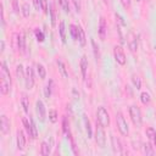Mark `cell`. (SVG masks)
Listing matches in <instances>:
<instances>
[{"instance_id":"cell-33","label":"cell","mask_w":156,"mask_h":156,"mask_svg":"<svg viewBox=\"0 0 156 156\" xmlns=\"http://www.w3.org/2000/svg\"><path fill=\"white\" fill-rule=\"evenodd\" d=\"M58 4H60V6L62 7V10L66 12V13H68L71 10H69V5H68V0H58Z\"/></svg>"},{"instance_id":"cell-3","label":"cell","mask_w":156,"mask_h":156,"mask_svg":"<svg viewBox=\"0 0 156 156\" xmlns=\"http://www.w3.org/2000/svg\"><path fill=\"white\" fill-rule=\"evenodd\" d=\"M129 116H130V119L132 122L134 123V126L136 127H140L143 124V117H141V111L138 106L133 105L129 107Z\"/></svg>"},{"instance_id":"cell-20","label":"cell","mask_w":156,"mask_h":156,"mask_svg":"<svg viewBox=\"0 0 156 156\" xmlns=\"http://www.w3.org/2000/svg\"><path fill=\"white\" fill-rule=\"evenodd\" d=\"M57 66H58V71H60L61 76H62L63 78H67V77H68V72H67L66 66H65V63L62 62V60H57Z\"/></svg>"},{"instance_id":"cell-12","label":"cell","mask_w":156,"mask_h":156,"mask_svg":"<svg viewBox=\"0 0 156 156\" xmlns=\"http://www.w3.org/2000/svg\"><path fill=\"white\" fill-rule=\"evenodd\" d=\"M111 144H112V150L115 154H121L122 152V144L119 139L115 135H111Z\"/></svg>"},{"instance_id":"cell-14","label":"cell","mask_w":156,"mask_h":156,"mask_svg":"<svg viewBox=\"0 0 156 156\" xmlns=\"http://www.w3.org/2000/svg\"><path fill=\"white\" fill-rule=\"evenodd\" d=\"M128 46L132 52H135L136 49H138V41H136V38L133 33H129V39H128Z\"/></svg>"},{"instance_id":"cell-40","label":"cell","mask_w":156,"mask_h":156,"mask_svg":"<svg viewBox=\"0 0 156 156\" xmlns=\"http://www.w3.org/2000/svg\"><path fill=\"white\" fill-rule=\"evenodd\" d=\"M40 6L41 10L44 11V13H49V7H48V0H40Z\"/></svg>"},{"instance_id":"cell-17","label":"cell","mask_w":156,"mask_h":156,"mask_svg":"<svg viewBox=\"0 0 156 156\" xmlns=\"http://www.w3.org/2000/svg\"><path fill=\"white\" fill-rule=\"evenodd\" d=\"M18 49L22 52L26 51V37H24V33L23 32H21L18 34Z\"/></svg>"},{"instance_id":"cell-11","label":"cell","mask_w":156,"mask_h":156,"mask_svg":"<svg viewBox=\"0 0 156 156\" xmlns=\"http://www.w3.org/2000/svg\"><path fill=\"white\" fill-rule=\"evenodd\" d=\"M16 139H17V149L18 150H24L26 149V138H24V134L21 129L17 130Z\"/></svg>"},{"instance_id":"cell-30","label":"cell","mask_w":156,"mask_h":156,"mask_svg":"<svg viewBox=\"0 0 156 156\" xmlns=\"http://www.w3.org/2000/svg\"><path fill=\"white\" fill-rule=\"evenodd\" d=\"M22 15L24 17H29V15H30V6H29V4L24 2L22 5Z\"/></svg>"},{"instance_id":"cell-1","label":"cell","mask_w":156,"mask_h":156,"mask_svg":"<svg viewBox=\"0 0 156 156\" xmlns=\"http://www.w3.org/2000/svg\"><path fill=\"white\" fill-rule=\"evenodd\" d=\"M95 141L99 147L104 149L106 146V134L104 132V127L96 121V129H95Z\"/></svg>"},{"instance_id":"cell-25","label":"cell","mask_w":156,"mask_h":156,"mask_svg":"<svg viewBox=\"0 0 156 156\" xmlns=\"http://www.w3.org/2000/svg\"><path fill=\"white\" fill-rule=\"evenodd\" d=\"M143 152H144L146 156H151V155L155 154V151H154L151 144H143Z\"/></svg>"},{"instance_id":"cell-28","label":"cell","mask_w":156,"mask_h":156,"mask_svg":"<svg viewBox=\"0 0 156 156\" xmlns=\"http://www.w3.org/2000/svg\"><path fill=\"white\" fill-rule=\"evenodd\" d=\"M49 119H50V122H52V123H56V122H57V119H58V113H57L56 110H50V111H49Z\"/></svg>"},{"instance_id":"cell-46","label":"cell","mask_w":156,"mask_h":156,"mask_svg":"<svg viewBox=\"0 0 156 156\" xmlns=\"http://www.w3.org/2000/svg\"><path fill=\"white\" fill-rule=\"evenodd\" d=\"M110 1H111V0H104L105 4H110Z\"/></svg>"},{"instance_id":"cell-26","label":"cell","mask_w":156,"mask_h":156,"mask_svg":"<svg viewBox=\"0 0 156 156\" xmlns=\"http://www.w3.org/2000/svg\"><path fill=\"white\" fill-rule=\"evenodd\" d=\"M22 122H23V126H24V129H26V132H27V134L32 138V126H30V121H28L26 117L22 119Z\"/></svg>"},{"instance_id":"cell-2","label":"cell","mask_w":156,"mask_h":156,"mask_svg":"<svg viewBox=\"0 0 156 156\" xmlns=\"http://www.w3.org/2000/svg\"><path fill=\"white\" fill-rule=\"evenodd\" d=\"M96 121L104 128H106V127L110 126V115H108V112L106 111L105 107H102V106L98 107V111H96Z\"/></svg>"},{"instance_id":"cell-35","label":"cell","mask_w":156,"mask_h":156,"mask_svg":"<svg viewBox=\"0 0 156 156\" xmlns=\"http://www.w3.org/2000/svg\"><path fill=\"white\" fill-rule=\"evenodd\" d=\"M115 17H116V22H117V26L118 27H124L126 26V22H124V20H123V17L119 15V13H115Z\"/></svg>"},{"instance_id":"cell-13","label":"cell","mask_w":156,"mask_h":156,"mask_svg":"<svg viewBox=\"0 0 156 156\" xmlns=\"http://www.w3.org/2000/svg\"><path fill=\"white\" fill-rule=\"evenodd\" d=\"M80 72H82V77H83V79H85L87 78V71H88V58H87V56L85 55H83L82 56V58H80Z\"/></svg>"},{"instance_id":"cell-32","label":"cell","mask_w":156,"mask_h":156,"mask_svg":"<svg viewBox=\"0 0 156 156\" xmlns=\"http://www.w3.org/2000/svg\"><path fill=\"white\" fill-rule=\"evenodd\" d=\"M29 121H30V126H32V138L33 139H37L38 138V130H37L35 123H34L33 118H30V116H29Z\"/></svg>"},{"instance_id":"cell-6","label":"cell","mask_w":156,"mask_h":156,"mask_svg":"<svg viewBox=\"0 0 156 156\" xmlns=\"http://www.w3.org/2000/svg\"><path fill=\"white\" fill-rule=\"evenodd\" d=\"M113 56H115V60L117 63L119 65H126V55H124V51L121 46H115L113 48Z\"/></svg>"},{"instance_id":"cell-10","label":"cell","mask_w":156,"mask_h":156,"mask_svg":"<svg viewBox=\"0 0 156 156\" xmlns=\"http://www.w3.org/2000/svg\"><path fill=\"white\" fill-rule=\"evenodd\" d=\"M106 33H107V23H106V20L104 17H100V22H99V35H100V39L101 40H105Z\"/></svg>"},{"instance_id":"cell-36","label":"cell","mask_w":156,"mask_h":156,"mask_svg":"<svg viewBox=\"0 0 156 156\" xmlns=\"http://www.w3.org/2000/svg\"><path fill=\"white\" fill-rule=\"evenodd\" d=\"M132 80H133V84H134V87L139 90L140 88H141V80H140V78L138 77V76H135V74H133V77H132Z\"/></svg>"},{"instance_id":"cell-21","label":"cell","mask_w":156,"mask_h":156,"mask_svg":"<svg viewBox=\"0 0 156 156\" xmlns=\"http://www.w3.org/2000/svg\"><path fill=\"white\" fill-rule=\"evenodd\" d=\"M35 67H37V72H38L39 78L40 79H45V77H46V69H45V67L41 63H37Z\"/></svg>"},{"instance_id":"cell-29","label":"cell","mask_w":156,"mask_h":156,"mask_svg":"<svg viewBox=\"0 0 156 156\" xmlns=\"http://www.w3.org/2000/svg\"><path fill=\"white\" fill-rule=\"evenodd\" d=\"M140 101H141L144 105H147V104H150L151 98H150V95H149L146 91H144V93L140 94Z\"/></svg>"},{"instance_id":"cell-38","label":"cell","mask_w":156,"mask_h":156,"mask_svg":"<svg viewBox=\"0 0 156 156\" xmlns=\"http://www.w3.org/2000/svg\"><path fill=\"white\" fill-rule=\"evenodd\" d=\"M146 135H147V138L149 139H154L155 138V135H156V130L154 129V128H151V127H149V128H146Z\"/></svg>"},{"instance_id":"cell-23","label":"cell","mask_w":156,"mask_h":156,"mask_svg":"<svg viewBox=\"0 0 156 156\" xmlns=\"http://www.w3.org/2000/svg\"><path fill=\"white\" fill-rule=\"evenodd\" d=\"M16 76H17V79H18V80L24 79L26 72H24V69H23V66H22V65H17V67H16Z\"/></svg>"},{"instance_id":"cell-48","label":"cell","mask_w":156,"mask_h":156,"mask_svg":"<svg viewBox=\"0 0 156 156\" xmlns=\"http://www.w3.org/2000/svg\"><path fill=\"white\" fill-rule=\"evenodd\" d=\"M138 1H141V0H138Z\"/></svg>"},{"instance_id":"cell-22","label":"cell","mask_w":156,"mask_h":156,"mask_svg":"<svg viewBox=\"0 0 156 156\" xmlns=\"http://www.w3.org/2000/svg\"><path fill=\"white\" fill-rule=\"evenodd\" d=\"M50 152H51V146H50V144H48L46 141H43V143H41L40 154H41L43 156H48Z\"/></svg>"},{"instance_id":"cell-5","label":"cell","mask_w":156,"mask_h":156,"mask_svg":"<svg viewBox=\"0 0 156 156\" xmlns=\"http://www.w3.org/2000/svg\"><path fill=\"white\" fill-rule=\"evenodd\" d=\"M24 84H26V88L28 90L33 89L34 87V71L30 66H28L26 68V76H24Z\"/></svg>"},{"instance_id":"cell-4","label":"cell","mask_w":156,"mask_h":156,"mask_svg":"<svg viewBox=\"0 0 156 156\" xmlns=\"http://www.w3.org/2000/svg\"><path fill=\"white\" fill-rule=\"evenodd\" d=\"M116 123H117V128H118L119 133L122 135H124V136L128 135L129 128H128V124H127V122H126V119H124V117H123V115L121 112H118L116 115Z\"/></svg>"},{"instance_id":"cell-16","label":"cell","mask_w":156,"mask_h":156,"mask_svg":"<svg viewBox=\"0 0 156 156\" xmlns=\"http://www.w3.org/2000/svg\"><path fill=\"white\" fill-rule=\"evenodd\" d=\"M58 33H60V38H61V41L63 44H66V28H65V21H61L60 24H58Z\"/></svg>"},{"instance_id":"cell-34","label":"cell","mask_w":156,"mask_h":156,"mask_svg":"<svg viewBox=\"0 0 156 156\" xmlns=\"http://www.w3.org/2000/svg\"><path fill=\"white\" fill-rule=\"evenodd\" d=\"M50 16H51V26L55 27L56 26V12L52 5H50Z\"/></svg>"},{"instance_id":"cell-47","label":"cell","mask_w":156,"mask_h":156,"mask_svg":"<svg viewBox=\"0 0 156 156\" xmlns=\"http://www.w3.org/2000/svg\"><path fill=\"white\" fill-rule=\"evenodd\" d=\"M152 140H154V143H155V146H156V135H155V138H154Z\"/></svg>"},{"instance_id":"cell-43","label":"cell","mask_w":156,"mask_h":156,"mask_svg":"<svg viewBox=\"0 0 156 156\" xmlns=\"http://www.w3.org/2000/svg\"><path fill=\"white\" fill-rule=\"evenodd\" d=\"M121 2H122V5H123L126 9H128V7L130 6V0H121Z\"/></svg>"},{"instance_id":"cell-31","label":"cell","mask_w":156,"mask_h":156,"mask_svg":"<svg viewBox=\"0 0 156 156\" xmlns=\"http://www.w3.org/2000/svg\"><path fill=\"white\" fill-rule=\"evenodd\" d=\"M51 89H52V80H49V83L46 84L45 87V90H44V94H45V98H50L51 96Z\"/></svg>"},{"instance_id":"cell-8","label":"cell","mask_w":156,"mask_h":156,"mask_svg":"<svg viewBox=\"0 0 156 156\" xmlns=\"http://www.w3.org/2000/svg\"><path fill=\"white\" fill-rule=\"evenodd\" d=\"M0 130L4 135L10 133V121L7 119V117L5 115H1V117H0Z\"/></svg>"},{"instance_id":"cell-9","label":"cell","mask_w":156,"mask_h":156,"mask_svg":"<svg viewBox=\"0 0 156 156\" xmlns=\"http://www.w3.org/2000/svg\"><path fill=\"white\" fill-rule=\"evenodd\" d=\"M0 76H1V79H5L6 82H9L10 84L12 83L11 80V74H10V71L7 68V65L5 61L1 62V68H0Z\"/></svg>"},{"instance_id":"cell-41","label":"cell","mask_w":156,"mask_h":156,"mask_svg":"<svg viewBox=\"0 0 156 156\" xmlns=\"http://www.w3.org/2000/svg\"><path fill=\"white\" fill-rule=\"evenodd\" d=\"M12 7H13V11L16 13L20 12V6H18V0H12Z\"/></svg>"},{"instance_id":"cell-42","label":"cell","mask_w":156,"mask_h":156,"mask_svg":"<svg viewBox=\"0 0 156 156\" xmlns=\"http://www.w3.org/2000/svg\"><path fill=\"white\" fill-rule=\"evenodd\" d=\"M73 5H74V9L77 12H80V0H72Z\"/></svg>"},{"instance_id":"cell-37","label":"cell","mask_w":156,"mask_h":156,"mask_svg":"<svg viewBox=\"0 0 156 156\" xmlns=\"http://www.w3.org/2000/svg\"><path fill=\"white\" fill-rule=\"evenodd\" d=\"M34 33H35V37H37V40L38 41H44V39H45V37H44V33L39 29V28H37L35 30H34Z\"/></svg>"},{"instance_id":"cell-24","label":"cell","mask_w":156,"mask_h":156,"mask_svg":"<svg viewBox=\"0 0 156 156\" xmlns=\"http://www.w3.org/2000/svg\"><path fill=\"white\" fill-rule=\"evenodd\" d=\"M83 118H84V124H85V130H87V135H88V138H91L93 133H91V124H90V121L88 119V117H87L85 115L83 116Z\"/></svg>"},{"instance_id":"cell-27","label":"cell","mask_w":156,"mask_h":156,"mask_svg":"<svg viewBox=\"0 0 156 156\" xmlns=\"http://www.w3.org/2000/svg\"><path fill=\"white\" fill-rule=\"evenodd\" d=\"M69 33H71V35L74 40H78V26L71 24L69 26Z\"/></svg>"},{"instance_id":"cell-18","label":"cell","mask_w":156,"mask_h":156,"mask_svg":"<svg viewBox=\"0 0 156 156\" xmlns=\"http://www.w3.org/2000/svg\"><path fill=\"white\" fill-rule=\"evenodd\" d=\"M21 104H22V107L26 113L29 112V98L27 96V94H22V98H21Z\"/></svg>"},{"instance_id":"cell-19","label":"cell","mask_w":156,"mask_h":156,"mask_svg":"<svg viewBox=\"0 0 156 156\" xmlns=\"http://www.w3.org/2000/svg\"><path fill=\"white\" fill-rule=\"evenodd\" d=\"M78 41H79V44H80L82 46H84L85 43H87L85 33H84V30L82 29V27H79V26H78Z\"/></svg>"},{"instance_id":"cell-44","label":"cell","mask_w":156,"mask_h":156,"mask_svg":"<svg viewBox=\"0 0 156 156\" xmlns=\"http://www.w3.org/2000/svg\"><path fill=\"white\" fill-rule=\"evenodd\" d=\"M33 4H34V6H35L37 10H40V9H41V6H40V0H33Z\"/></svg>"},{"instance_id":"cell-49","label":"cell","mask_w":156,"mask_h":156,"mask_svg":"<svg viewBox=\"0 0 156 156\" xmlns=\"http://www.w3.org/2000/svg\"><path fill=\"white\" fill-rule=\"evenodd\" d=\"M155 116H156V115H155Z\"/></svg>"},{"instance_id":"cell-7","label":"cell","mask_w":156,"mask_h":156,"mask_svg":"<svg viewBox=\"0 0 156 156\" xmlns=\"http://www.w3.org/2000/svg\"><path fill=\"white\" fill-rule=\"evenodd\" d=\"M35 111H37L38 119H39L40 122H44L45 118H46V110H45L44 102H43L41 100H37V104H35Z\"/></svg>"},{"instance_id":"cell-39","label":"cell","mask_w":156,"mask_h":156,"mask_svg":"<svg viewBox=\"0 0 156 156\" xmlns=\"http://www.w3.org/2000/svg\"><path fill=\"white\" fill-rule=\"evenodd\" d=\"M90 41H91V45H93V50H94V56H95V58L98 60V58H99V46L96 45V43H95V40H94V39H91Z\"/></svg>"},{"instance_id":"cell-15","label":"cell","mask_w":156,"mask_h":156,"mask_svg":"<svg viewBox=\"0 0 156 156\" xmlns=\"http://www.w3.org/2000/svg\"><path fill=\"white\" fill-rule=\"evenodd\" d=\"M10 88H11V84L9 82H6L5 79L0 80V91H1V94L7 95L10 93Z\"/></svg>"},{"instance_id":"cell-45","label":"cell","mask_w":156,"mask_h":156,"mask_svg":"<svg viewBox=\"0 0 156 156\" xmlns=\"http://www.w3.org/2000/svg\"><path fill=\"white\" fill-rule=\"evenodd\" d=\"M4 50H5V43H4V40H1V54L4 52Z\"/></svg>"}]
</instances>
